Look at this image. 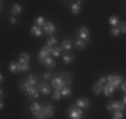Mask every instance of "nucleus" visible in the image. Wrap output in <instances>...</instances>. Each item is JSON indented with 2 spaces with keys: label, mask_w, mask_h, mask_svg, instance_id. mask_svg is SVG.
<instances>
[{
  "label": "nucleus",
  "mask_w": 126,
  "mask_h": 119,
  "mask_svg": "<svg viewBox=\"0 0 126 119\" xmlns=\"http://www.w3.org/2000/svg\"><path fill=\"white\" fill-rule=\"evenodd\" d=\"M41 108H43V106L40 105V104L38 103H32L30 105V107H29V110H30V112L32 115H35L36 118L38 119H44L46 118L45 115H44L43 110H41Z\"/></svg>",
  "instance_id": "obj_1"
},
{
  "label": "nucleus",
  "mask_w": 126,
  "mask_h": 119,
  "mask_svg": "<svg viewBox=\"0 0 126 119\" xmlns=\"http://www.w3.org/2000/svg\"><path fill=\"white\" fill-rule=\"evenodd\" d=\"M68 115H69V118H71V119H80V118H83L84 112L81 108L77 107L75 105V106H71L68 109Z\"/></svg>",
  "instance_id": "obj_2"
},
{
  "label": "nucleus",
  "mask_w": 126,
  "mask_h": 119,
  "mask_svg": "<svg viewBox=\"0 0 126 119\" xmlns=\"http://www.w3.org/2000/svg\"><path fill=\"white\" fill-rule=\"evenodd\" d=\"M51 49H52V47H51V46H48V45H46L45 47H44L43 49L40 50V53H39V55H38L39 64H41V65H43L44 60H45L46 58H47L48 56L50 55V53H51Z\"/></svg>",
  "instance_id": "obj_3"
},
{
  "label": "nucleus",
  "mask_w": 126,
  "mask_h": 119,
  "mask_svg": "<svg viewBox=\"0 0 126 119\" xmlns=\"http://www.w3.org/2000/svg\"><path fill=\"white\" fill-rule=\"evenodd\" d=\"M51 86L55 90H62L63 87L66 86V83H65V81L62 79V77L57 76V77L51 79Z\"/></svg>",
  "instance_id": "obj_4"
},
{
  "label": "nucleus",
  "mask_w": 126,
  "mask_h": 119,
  "mask_svg": "<svg viewBox=\"0 0 126 119\" xmlns=\"http://www.w3.org/2000/svg\"><path fill=\"white\" fill-rule=\"evenodd\" d=\"M106 80L108 83H110L112 86H114L115 88L118 87L121 85V82L123 81V78L121 76H114V75H110V76L106 77Z\"/></svg>",
  "instance_id": "obj_5"
},
{
  "label": "nucleus",
  "mask_w": 126,
  "mask_h": 119,
  "mask_svg": "<svg viewBox=\"0 0 126 119\" xmlns=\"http://www.w3.org/2000/svg\"><path fill=\"white\" fill-rule=\"evenodd\" d=\"M43 27H44V30H45V32L47 33V35H49V36H52V35L56 32V27H55V25L52 24V22H50V21L45 22Z\"/></svg>",
  "instance_id": "obj_6"
},
{
  "label": "nucleus",
  "mask_w": 126,
  "mask_h": 119,
  "mask_svg": "<svg viewBox=\"0 0 126 119\" xmlns=\"http://www.w3.org/2000/svg\"><path fill=\"white\" fill-rule=\"evenodd\" d=\"M41 110H43V112H44L46 118H51V117H54V115H55V109H54V107L50 105L44 106V107L41 108Z\"/></svg>",
  "instance_id": "obj_7"
},
{
  "label": "nucleus",
  "mask_w": 126,
  "mask_h": 119,
  "mask_svg": "<svg viewBox=\"0 0 126 119\" xmlns=\"http://www.w3.org/2000/svg\"><path fill=\"white\" fill-rule=\"evenodd\" d=\"M78 36H79V39H83L86 42H88L89 39H91V37H89V31H88V29L86 28V27H83V28L79 29Z\"/></svg>",
  "instance_id": "obj_8"
},
{
  "label": "nucleus",
  "mask_w": 126,
  "mask_h": 119,
  "mask_svg": "<svg viewBox=\"0 0 126 119\" xmlns=\"http://www.w3.org/2000/svg\"><path fill=\"white\" fill-rule=\"evenodd\" d=\"M103 93H104V95L106 96V97H110V96H113V93H115V87L112 86L110 83L106 82L104 85V87H103Z\"/></svg>",
  "instance_id": "obj_9"
},
{
  "label": "nucleus",
  "mask_w": 126,
  "mask_h": 119,
  "mask_svg": "<svg viewBox=\"0 0 126 119\" xmlns=\"http://www.w3.org/2000/svg\"><path fill=\"white\" fill-rule=\"evenodd\" d=\"M75 105H76L77 107L81 108V109H87V108L89 107V105H91V101H89L88 98H80V99L77 100Z\"/></svg>",
  "instance_id": "obj_10"
},
{
  "label": "nucleus",
  "mask_w": 126,
  "mask_h": 119,
  "mask_svg": "<svg viewBox=\"0 0 126 119\" xmlns=\"http://www.w3.org/2000/svg\"><path fill=\"white\" fill-rule=\"evenodd\" d=\"M37 90H38L40 93H43V95H49L50 91H51V89H50V87L48 86L46 82H41V83L38 85Z\"/></svg>",
  "instance_id": "obj_11"
},
{
  "label": "nucleus",
  "mask_w": 126,
  "mask_h": 119,
  "mask_svg": "<svg viewBox=\"0 0 126 119\" xmlns=\"http://www.w3.org/2000/svg\"><path fill=\"white\" fill-rule=\"evenodd\" d=\"M106 109L110 110V111L121 110V103H118V101H110V103L106 105Z\"/></svg>",
  "instance_id": "obj_12"
},
{
  "label": "nucleus",
  "mask_w": 126,
  "mask_h": 119,
  "mask_svg": "<svg viewBox=\"0 0 126 119\" xmlns=\"http://www.w3.org/2000/svg\"><path fill=\"white\" fill-rule=\"evenodd\" d=\"M43 65H45L46 68H48V69H52V68L56 66V62H55V59H54V58L48 56V57L44 60Z\"/></svg>",
  "instance_id": "obj_13"
},
{
  "label": "nucleus",
  "mask_w": 126,
  "mask_h": 119,
  "mask_svg": "<svg viewBox=\"0 0 126 119\" xmlns=\"http://www.w3.org/2000/svg\"><path fill=\"white\" fill-rule=\"evenodd\" d=\"M26 96L28 97V99L33 100V99H37V98L39 97V93H38V90H37L35 87H32V88H31L30 90L26 93Z\"/></svg>",
  "instance_id": "obj_14"
},
{
  "label": "nucleus",
  "mask_w": 126,
  "mask_h": 119,
  "mask_svg": "<svg viewBox=\"0 0 126 119\" xmlns=\"http://www.w3.org/2000/svg\"><path fill=\"white\" fill-rule=\"evenodd\" d=\"M103 87H104V85H102L99 81H97V82H96L95 85L93 86V88H92V91H93L94 95L98 96L99 93H103Z\"/></svg>",
  "instance_id": "obj_15"
},
{
  "label": "nucleus",
  "mask_w": 126,
  "mask_h": 119,
  "mask_svg": "<svg viewBox=\"0 0 126 119\" xmlns=\"http://www.w3.org/2000/svg\"><path fill=\"white\" fill-rule=\"evenodd\" d=\"M32 87H35V86L30 85V83L27 81V79H26V80H24L21 83H20V89H21V91H22V93H28V91L30 90Z\"/></svg>",
  "instance_id": "obj_16"
},
{
  "label": "nucleus",
  "mask_w": 126,
  "mask_h": 119,
  "mask_svg": "<svg viewBox=\"0 0 126 119\" xmlns=\"http://www.w3.org/2000/svg\"><path fill=\"white\" fill-rule=\"evenodd\" d=\"M27 81H28L30 85H32V86H37V83H38V81H39V78H38V76H37V75L31 74V75H29V76H28Z\"/></svg>",
  "instance_id": "obj_17"
},
{
  "label": "nucleus",
  "mask_w": 126,
  "mask_h": 119,
  "mask_svg": "<svg viewBox=\"0 0 126 119\" xmlns=\"http://www.w3.org/2000/svg\"><path fill=\"white\" fill-rule=\"evenodd\" d=\"M30 32H31V35L35 37H40L41 33H43V30H41V27H38L35 25L33 27H31Z\"/></svg>",
  "instance_id": "obj_18"
},
{
  "label": "nucleus",
  "mask_w": 126,
  "mask_h": 119,
  "mask_svg": "<svg viewBox=\"0 0 126 119\" xmlns=\"http://www.w3.org/2000/svg\"><path fill=\"white\" fill-rule=\"evenodd\" d=\"M60 48H62V50H64V51H69V50L71 49V41L68 40V39H65V40H63Z\"/></svg>",
  "instance_id": "obj_19"
},
{
  "label": "nucleus",
  "mask_w": 126,
  "mask_h": 119,
  "mask_svg": "<svg viewBox=\"0 0 126 119\" xmlns=\"http://www.w3.org/2000/svg\"><path fill=\"white\" fill-rule=\"evenodd\" d=\"M29 60H30V56H29L27 53H22L21 55L19 56L20 64H27V62H29Z\"/></svg>",
  "instance_id": "obj_20"
},
{
  "label": "nucleus",
  "mask_w": 126,
  "mask_h": 119,
  "mask_svg": "<svg viewBox=\"0 0 126 119\" xmlns=\"http://www.w3.org/2000/svg\"><path fill=\"white\" fill-rule=\"evenodd\" d=\"M63 61H64V64H66V65L71 64V62L74 61V56L69 55V53H66V55H64V57H63Z\"/></svg>",
  "instance_id": "obj_21"
},
{
  "label": "nucleus",
  "mask_w": 126,
  "mask_h": 119,
  "mask_svg": "<svg viewBox=\"0 0 126 119\" xmlns=\"http://www.w3.org/2000/svg\"><path fill=\"white\" fill-rule=\"evenodd\" d=\"M75 45H76L77 49H85L87 42H86V41H84L83 39H77L76 42H75Z\"/></svg>",
  "instance_id": "obj_22"
},
{
  "label": "nucleus",
  "mask_w": 126,
  "mask_h": 119,
  "mask_svg": "<svg viewBox=\"0 0 126 119\" xmlns=\"http://www.w3.org/2000/svg\"><path fill=\"white\" fill-rule=\"evenodd\" d=\"M60 93H62V96H64V97H69L71 95V89L68 86H65L62 88Z\"/></svg>",
  "instance_id": "obj_23"
},
{
  "label": "nucleus",
  "mask_w": 126,
  "mask_h": 119,
  "mask_svg": "<svg viewBox=\"0 0 126 119\" xmlns=\"http://www.w3.org/2000/svg\"><path fill=\"white\" fill-rule=\"evenodd\" d=\"M60 77H62V79L65 81V83H66V86H69L70 85V82H71V78H70V76H69L68 74H60L59 75Z\"/></svg>",
  "instance_id": "obj_24"
},
{
  "label": "nucleus",
  "mask_w": 126,
  "mask_h": 119,
  "mask_svg": "<svg viewBox=\"0 0 126 119\" xmlns=\"http://www.w3.org/2000/svg\"><path fill=\"white\" fill-rule=\"evenodd\" d=\"M108 21H110V24L112 25L113 27H117V26H118V24L121 22L117 16H112V17L110 18V20H108Z\"/></svg>",
  "instance_id": "obj_25"
},
{
  "label": "nucleus",
  "mask_w": 126,
  "mask_h": 119,
  "mask_svg": "<svg viewBox=\"0 0 126 119\" xmlns=\"http://www.w3.org/2000/svg\"><path fill=\"white\" fill-rule=\"evenodd\" d=\"M9 71L12 72V74H16L18 72V64L15 61H11L9 65Z\"/></svg>",
  "instance_id": "obj_26"
},
{
  "label": "nucleus",
  "mask_w": 126,
  "mask_h": 119,
  "mask_svg": "<svg viewBox=\"0 0 126 119\" xmlns=\"http://www.w3.org/2000/svg\"><path fill=\"white\" fill-rule=\"evenodd\" d=\"M45 22H46L45 18H44L43 16H39V17H37V18L35 19V25L36 26H38V27H43Z\"/></svg>",
  "instance_id": "obj_27"
},
{
  "label": "nucleus",
  "mask_w": 126,
  "mask_h": 119,
  "mask_svg": "<svg viewBox=\"0 0 126 119\" xmlns=\"http://www.w3.org/2000/svg\"><path fill=\"white\" fill-rule=\"evenodd\" d=\"M60 53H62V48H60V47H52L50 55L55 56V57H59Z\"/></svg>",
  "instance_id": "obj_28"
},
{
  "label": "nucleus",
  "mask_w": 126,
  "mask_h": 119,
  "mask_svg": "<svg viewBox=\"0 0 126 119\" xmlns=\"http://www.w3.org/2000/svg\"><path fill=\"white\" fill-rule=\"evenodd\" d=\"M29 68H30V65H29V62H27V64H18V71H26V70H28Z\"/></svg>",
  "instance_id": "obj_29"
},
{
  "label": "nucleus",
  "mask_w": 126,
  "mask_h": 119,
  "mask_svg": "<svg viewBox=\"0 0 126 119\" xmlns=\"http://www.w3.org/2000/svg\"><path fill=\"white\" fill-rule=\"evenodd\" d=\"M21 11H22V7L19 5V3H16V5L12 7V9H11V12L14 14H18V13H20Z\"/></svg>",
  "instance_id": "obj_30"
},
{
  "label": "nucleus",
  "mask_w": 126,
  "mask_h": 119,
  "mask_svg": "<svg viewBox=\"0 0 126 119\" xmlns=\"http://www.w3.org/2000/svg\"><path fill=\"white\" fill-rule=\"evenodd\" d=\"M71 12L74 14H78L80 12V5L78 3H73L71 5Z\"/></svg>",
  "instance_id": "obj_31"
},
{
  "label": "nucleus",
  "mask_w": 126,
  "mask_h": 119,
  "mask_svg": "<svg viewBox=\"0 0 126 119\" xmlns=\"http://www.w3.org/2000/svg\"><path fill=\"white\" fill-rule=\"evenodd\" d=\"M123 117H124L123 111H121V110H116V111H113V116H112L113 119H122Z\"/></svg>",
  "instance_id": "obj_32"
},
{
  "label": "nucleus",
  "mask_w": 126,
  "mask_h": 119,
  "mask_svg": "<svg viewBox=\"0 0 126 119\" xmlns=\"http://www.w3.org/2000/svg\"><path fill=\"white\" fill-rule=\"evenodd\" d=\"M110 32H112V36H114V37H118L121 35V31H119L118 27H113Z\"/></svg>",
  "instance_id": "obj_33"
},
{
  "label": "nucleus",
  "mask_w": 126,
  "mask_h": 119,
  "mask_svg": "<svg viewBox=\"0 0 126 119\" xmlns=\"http://www.w3.org/2000/svg\"><path fill=\"white\" fill-rule=\"evenodd\" d=\"M56 43H57V39H56L55 37H52V36H51V37H50V38L47 40V43H46V45L51 46V47H52V46L56 45Z\"/></svg>",
  "instance_id": "obj_34"
},
{
  "label": "nucleus",
  "mask_w": 126,
  "mask_h": 119,
  "mask_svg": "<svg viewBox=\"0 0 126 119\" xmlns=\"http://www.w3.org/2000/svg\"><path fill=\"white\" fill-rule=\"evenodd\" d=\"M118 29H119V31H121V33H126V24L125 22H119L118 24Z\"/></svg>",
  "instance_id": "obj_35"
},
{
  "label": "nucleus",
  "mask_w": 126,
  "mask_h": 119,
  "mask_svg": "<svg viewBox=\"0 0 126 119\" xmlns=\"http://www.w3.org/2000/svg\"><path fill=\"white\" fill-rule=\"evenodd\" d=\"M60 97H62V93H60V90H55V93H54V95H52V99L54 100H59Z\"/></svg>",
  "instance_id": "obj_36"
},
{
  "label": "nucleus",
  "mask_w": 126,
  "mask_h": 119,
  "mask_svg": "<svg viewBox=\"0 0 126 119\" xmlns=\"http://www.w3.org/2000/svg\"><path fill=\"white\" fill-rule=\"evenodd\" d=\"M51 77H52L51 72H46V74H44L43 78L45 79V80H50V79H51Z\"/></svg>",
  "instance_id": "obj_37"
},
{
  "label": "nucleus",
  "mask_w": 126,
  "mask_h": 119,
  "mask_svg": "<svg viewBox=\"0 0 126 119\" xmlns=\"http://www.w3.org/2000/svg\"><path fill=\"white\" fill-rule=\"evenodd\" d=\"M121 89H122V91H123L124 93H126V83H125V81H122L121 82Z\"/></svg>",
  "instance_id": "obj_38"
},
{
  "label": "nucleus",
  "mask_w": 126,
  "mask_h": 119,
  "mask_svg": "<svg viewBox=\"0 0 126 119\" xmlns=\"http://www.w3.org/2000/svg\"><path fill=\"white\" fill-rule=\"evenodd\" d=\"M98 81H99L102 85H105V83L107 82V80H106V77H100L99 79H98Z\"/></svg>",
  "instance_id": "obj_39"
},
{
  "label": "nucleus",
  "mask_w": 126,
  "mask_h": 119,
  "mask_svg": "<svg viewBox=\"0 0 126 119\" xmlns=\"http://www.w3.org/2000/svg\"><path fill=\"white\" fill-rule=\"evenodd\" d=\"M17 22V19L15 18V17H10V24L11 25H15Z\"/></svg>",
  "instance_id": "obj_40"
},
{
  "label": "nucleus",
  "mask_w": 126,
  "mask_h": 119,
  "mask_svg": "<svg viewBox=\"0 0 126 119\" xmlns=\"http://www.w3.org/2000/svg\"><path fill=\"white\" fill-rule=\"evenodd\" d=\"M5 97V93H3V91L1 90V89H0V101H1V100H2V98Z\"/></svg>",
  "instance_id": "obj_41"
},
{
  "label": "nucleus",
  "mask_w": 126,
  "mask_h": 119,
  "mask_svg": "<svg viewBox=\"0 0 126 119\" xmlns=\"http://www.w3.org/2000/svg\"><path fill=\"white\" fill-rule=\"evenodd\" d=\"M3 108H5V104H3L2 101H0V110H2Z\"/></svg>",
  "instance_id": "obj_42"
},
{
  "label": "nucleus",
  "mask_w": 126,
  "mask_h": 119,
  "mask_svg": "<svg viewBox=\"0 0 126 119\" xmlns=\"http://www.w3.org/2000/svg\"><path fill=\"white\" fill-rule=\"evenodd\" d=\"M2 81H3V76L0 74V82H2Z\"/></svg>",
  "instance_id": "obj_43"
},
{
  "label": "nucleus",
  "mask_w": 126,
  "mask_h": 119,
  "mask_svg": "<svg viewBox=\"0 0 126 119\" xmlns=\"http://www.w3.org/2000/svg\"><path fill=\"white\" fill-rule=\"evenodd\" d=\"M81 2H83V0H77V2H76V3H78V5H80Z\"/></svg>",
  "instance_id": "obj_44"
}]
</instances>
